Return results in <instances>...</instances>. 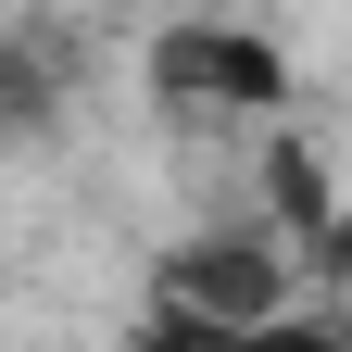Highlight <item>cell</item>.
Here are the masks:
<instances>
[{"label":"cell","mask_w":352,"mask_h":352,"mask_svg":"<svg viewBox=\"0 0 352 352\" xmlns=\"http://www.w3.org/2000/svg\"><path fill=\"white\" fill-rule=\"evenodd\" d=\"M151 101L176 126H264V113H289V63L252 25H164L151 38Z\"/></svg>","instance_id":"7a4b0ae2"},{"label":"cell","mask_w":352,"mask_h":352,"mask_svg":"<svg viewBox=\"0 0 352 352\" xmlns=\"http://www.w3.org/2000/svg\"><path fill=\"white\" fill-rule=\"evenodd\" d=\"M289 315V252L264 214H239V227H201L189 252H164L151 277V327H189V340H252Z\"/></svg>","instance_id":"6da1fadb"},{"label":"cell","mask_w":352,"mask_h":352,"mask_svg":"<svg viewBox=\"0 0 352 352\" xmlns=\"http://www.w3.org/2000/svg\"><path fill=\"white\" fill-rule=\"evenodd\" d=\"M63 88H76V51H63L51 25H13V38H0V151H13V139H51Z\"/></svg>","instance_id":"3957f363"}]
</instances>
